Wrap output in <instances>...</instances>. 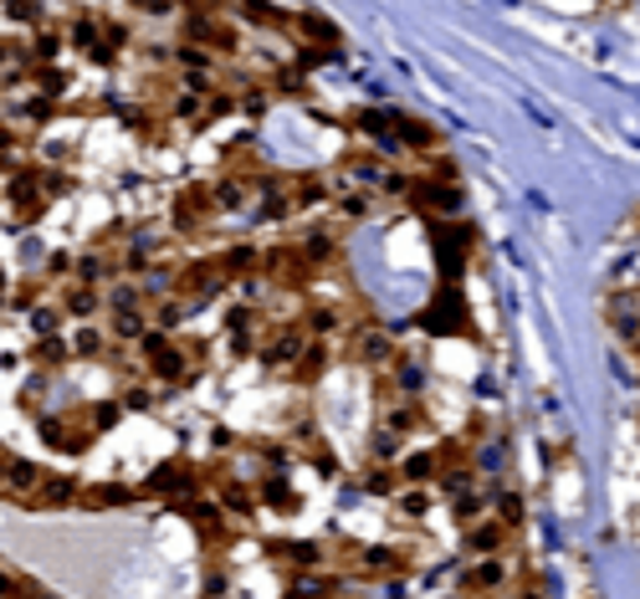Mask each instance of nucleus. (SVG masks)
<instances>
[{
  "instance_id": "obj_1",
  "label": "nucleus",
  "mask_w": 640,
  "mask_h": 599,
  "mask_svg": "<svg viewBox=\"0 0 640 599\" xmlns=\"http://www.w3.org/2000/svg\"><path fill=\"white\" fill-rule=\"evenodd\" d=\"M205 482H210V477H205L201 462H190V456H169V462H159L149 477H144L138 498H159V502H169V507H180V502L201 498Z\"/></svg>"
},
{
  "instance_id": "obj_2",
  "label": "nucleus",
  "mask_w": 640,
  "mask_h": 599,
  "mask_svg": "<svg viewBox=\"0 0 640 599\" xmlns=\"http://www.w3.org/2000/svg\"><path fill=\"white\" fill-rule=\"evenodd\" d=\"M415 328L436 333V338H472L476 323H472V302H467L461 283H440L436 298L415 313Z\"/></svg>"
},
{
  "instance_id": "obj_3",
  "label": "nucleus",
  "mask_w": 640,
  "mask_h": 599,
  "mask_svg": "<svg viewBox=\"0 0 640 599\" xmlns=\"http://www.w3.org/2000/svg\"><path fill=\"white\" fill-rule=\"evenodd\" d=\"M216 216H226V211H220V195H216V180H195V184H185V190H174V200H169V226L180 236L210 231Z\"/></svg>"
},
{
  "instance_id": "obj_4",
  "label": "nucleus",
  "mask_w": 640,
  "mask_h": 599,
  "mask_svg": "<svg viewBox=\"0 0 640 599\" xmlns=\"http://www.w3.org/2000/svg\"><path fill=\"white\" fill-rule=\"evenodd\" d=\"M262 553H267L271 564L282 568L287 579H292V574H313V568H328V543H318V538H271Z\"/></svg>"
},
{
  "instance_id": "obj_5",
  "label": "nucleus",
  "mask_w": 640,
  "mask_h": 599,
  "mask_svg": "<svg viewBox=\"0 0 640 599\" xmlns=\"http://www.w3.org/2000/svg\"><path fill=\"white\" fill-rule=\"evenodd\" d=\"M36 431H41V441L51 451H62V456H83L93 446V426L83 420V410H72V416H36Z\"/></svg>"
},
{
  "instance_id": "obj_6",
  "label": "nucleus",
  "mask_w": 640,
  "mask_h": 599,
  "mask_svg": "<svg viewBox=\"0 0 640 599\" xmlns=\"http://www.w3.org/2000/svg\"><path fill=\"white\" fill-rule=\"evenodd\" d=\"M77 492L83 482L68 477V471H41L32 482V492L21 498V507H32V513H57V507H77Z\"/></svg>"
},
{
  "instance_id": "obj_7",
  "label": "nucleus",
  "mask_w": 640,
  "mask_h": 599,
  "mask_svg": "<svg viewBox=\"0 0 640 599\" xmlns=\"http://www.w3.org/2000/svg\"><path fill=\"white\" fill-rule=\"evenodd\" d=\"M252 482H256V507H267V513H277V517L298 513V492H292V477H287V471H262Z\"/></svg>"
},
{
  "instance_id": "obj_8",
  "label": "nucleus",
  "mask_w": 640,
  "mask_h": 599,
  "mask_svg": "<svg viewBox=\"0 0 640 599\" xmlns=\"http://www.w3.org/2000/svg\"><path fill=\"white\" fill-rule=\"evenodd\" d=\"M395 471H400L404 487H436L440 482V456H436V446L400 451V456H395Z\"/></svg>"
},
{
  "instance_id": "obj_9",
  "label": "nucleus",
  "mask_w": 640,
  "mask_h": 599,
  "mask_svg": "<svg viewBox=\"0 0 640 599\" xmlns=\"http://www.w3.org/2000/svg\"><path fill=\"white\" fill-rule=\"evenodd\" d=\"M62 318H77V323H87L93 313H102V287H93V283H77V277H68L62 283Z\"/></svg>"
},
{
  "instance_id": "obj_10",
  "label": "nucleus",
  "mask_w": 640,
  "mask_h": 599,
  "mask_svg": "<svg viewBox=\"0 0 640 599\" xmlns=\"http://www.w3.org/2000/svg\"><path fill=\"white\" fill-rule=\"evenodd\" d=\"M134 498L138 492L123 482H87L83 492H77V507H83V513H108V507H129Z\"/></svg>"
},
{
  "instance_id": "obj_11",
  "label": "nucleus",
  "mask_w": 640,
  "mask_h": 599,
  "mask_svg": "<svg viewBox=\"0 0 640 599\" xmlns=\"http://www.w3.org/2000/svg\"><path fill=\"white\" fill-rule=\"evenodd\" d=\"M32 364L41 369V374H51V369L72 364V344H68V333H47V338H32Z\"/></svg>"
},
{
  "instance_id": "obj_12",
  "label": "nucleus",
  "mask_w": 640,
  "mask_h": 599,
  "mask_svg": "<svg viewBox=\"0 0 640 599\" xmlns=\"http://www.w3.org/2000/svg\"><path fill=\"white\" fill-rule=\"evenodd\" d=\"M72 359H102V354H108V333H98V328H72Z\"/></svg>"
},
{
  "instance_id": "obj_13",
  "label": "nucleus",
  "mask_w": 640,
  "mask_h": 599,
  "mask_svg": "<svg viewBox=\"0 0 640 599\" xmlns=\"http://www.w3.org/2000/svg\"><path fill=\"white\" fill-rule=\"evenodd\" d=\"M87 420H93V435H98V431H113V426H119V420H123V405H119V395H113V399H98V405L87 410Z\"/></svg>"
},
{
  "instance_id": "obj_14",
  "label": "nucleus",
  "mask_w": 640,
  "mask_h": 599,
  "mask_svg": "<svg viewBox=\"0 0 640 599\" xmlns=\"http://www.w3.org/2000/svg\"><path fill=\"white\" fill-rule=\"evenodd\" d=\"M579 599H600V589H594V584H584V595H579Z\"/></svg>"
}]
</instances>
